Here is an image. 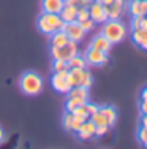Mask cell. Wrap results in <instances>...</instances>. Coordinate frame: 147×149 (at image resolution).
Returning <instances> with one entry per match:
<instances>
[{
	"label": "cell",
	"mask_w": 147,
	"mask_h": 149,
	"mask_svg": "<svg viewBox=\"0 0 147 149\" xmlns=\"http://www.w3.org/2000/svg\"><path fill=\"white\" fill-rule=\"evenodd\" d=\"M19 87L26 95L33 97V95L41 94V91H43V79H41L40 74L35 72H26L19 78Z\"/></svg>",
	"instance_id": "obj_1"
},
{
	"label": "cell",
	"mask_w": 147,
	"mask_h": 149,
	"mask_svg": "<svg viewBox=\"0 0 147 149\" xmlns=\"http://www.w3.org/2000/svg\"><path fill=\"white\" fill-rule=\"evenodd\" d=\"M101 33L112 45H115V43H120L127 37V27L119 19H108L106 22H103V32Z\"/></svg>",
	"instance_id": "obj_2"
},
{
	"label": "cell",
	"mask_w": 147,
	"mask_h": 149,
	"mask_svg": "<svg viewBox=\"0 0 147 149\" xmlns=\"http://www.w3.org/2000/svg\"><path fill=\"white\" fill-rule=\"evenodd\" d=\"M63 24L65 22L62 21V17L59 15H54V13L43 11L40 15V17H38V29L46 35H51L54 32L60 30L63 27Z\"/></svg>",
	"instance_id": "obj_3"
},
{
	"label": "cell",
	"mask_w": 147,
	"mask_h": 149,
	"mask_svg": "<svg viewBox=\"0 0 147 149\" xmlns=\"http://www.w3.org/2000/svg\"><path fill=\"white\" fill-rule=\"evenodd\" d=\"M68 81L71 84V87L75 86H82L89 89L93 83L92 73H89L87 68H70L68 70Z\"/></svg>",
	"instance_id": "obj_4"
},
{
	"label": "cell",
	"mask_w": 147,
	"mask_h": 149,
	"mask_svg": "<svg viewBox=\"0 0 147 149\" xmlns=\"http://www.w3.org/2000/svg\"><path fill=\"white\" fill-rule=\"evenodd\" d=\"M78 54V43L70 40L66 45L59 46V48H51V56L52 59H59V60H65L68 62L73 56Z\"/></svg>",
	"instance_id": "obj_5"
},
{
	"label": "cell",
	"mask_w": 147,
	"mask_h": 149,
	"mask_svg": "<svg viewBox=\"0 0 147 149\" xmlns=\"http://www.w3.org/2000/svg\"><path fill=\"white\" fill-rule=\"evenodd\" d=\"M87 65L90 67H103L109 62V57H108V52H103L100 49H95V48H89L84 56Z\"/></svg>",
	"instance_id": "obj_6"
},
{
	"label": "cell",
	"mask_w": 147,
	"mask_h": 149,
	"mask_svg": "<svg viewBox=\"0 0 147 149\" xmlns=\"http://www.w3.org/2000/svg\"><path fill=\"white\" fill-rule=\"evenodd\" d=\"M51 84L54 91H57L59 94H68V91L71 89V84L68 81V72L54 73L51 78Z\"/></svg>",
	"instance_id": "obj_7"
},
{
	"label": "cell",
	"mask_w": 147,
	"mask_h": 149,
	"mask_svg": "<svg viewBox=\"0 0 147 149\" xmlns=\"http://www.w3.org/2000/svg\"><path fill=\"white\" fill-rule=\"evenodd\" d=\"M89 16L95 24L97 22L103 24V22H106V21L109 19V17H108V13H106V6H104L101 2H97V0H93V2L89 5Z\"/></svg>",
	"instance_id": "obj_8"
},
{
	"label": "cell",
	"mask_w": 147,
	"mask_h": 149,
	"mask_svg": "<svg viewBox=\"0 0 147 149\" xmlns=\"http://www.w3.org/2000/svg\"><path fill=\"white\" fill-rule=\"evenodd\" d=\"M62 30L66 33V37H68L70 40L76 41V43H79V41L84 40V37H86V30L81 27V24H79L78 21H75V22H65L63 27H62Z\"/></svg>",
	"instance_id": "obj_9"
},
{
	"label": "cell",
	"mask_w": 147,
	"mask_h": 149,
	"mask_svg": "<svg viewBox=\"0 0 147 149\" xmlns=\"http://www.w3.org/2000/svg\"><path fill=\"white\" fill-rule=\"evenodd\" d=\"M95 129L97 125L92 122L90 119H87L86 122H82L81 129H79V132H76V135H78L79 140H92V138H95Z\"/></svg>",
	"instance_id": "obj_10"
},
{
	"label": "cell",
	"mask_w": 147,
	"mask_h": 149,
	"mask_svg": "<svg viewBox=\"0 0 147 149\" xmlns=\"http://www.w3.org/2000/svg\"><path fill=\"white\" fill-rule=\"evenodd\" d=\"M106 6V13L109 19H119L120 15L124 13V6H125V0H112V3Z\"/></svg>",
	"instance_id": "obj_11"
},
{
	"label": "cell",
	"mask_w": 147,
	"mask_h": 149,
	"mask_svg": "<svg viewBox=\"0 0 147 149\" xmlns=\"http://www.w3.org/2000/svg\"><path fill=\"white\" fill-rule=\"evenodd\" d=\"M90 48L100 49V51L108 52V54H109L111 48H112V43H111V41L108 40L103 33H100V35H95V37H93V40L90 41Z\"/></svg>",
	"instance_id": "obj_12"
},
{
	"label": "cell",
	"mask_w": 147,
	"mask_h": 149,
	"mask_svg": "<svg viewBox=\"0 0 147 149\" xmlns=\"http://www.w3.org/2000/svg\"><path fill=\"white\" fill-rule=\"evenodd\" d=\"M41 6H43V11L59 15L65 6V0H41Z\"/></svg>",
	"instance_id": "obj_13"
},
{
	"label": "cell",
	"mask_w": 147,
	"mask_h": 149,
	"mask_svg": "<svg viewBox=\"0 0 147 149\" xmlns=\"http://www.w3.org/2000/svg\"><path fill=\"white\" fill-rule=\"evenodd\" d=\"M131 16H146L147 15V0H131L128 2Z\"/></svg>",
	"instance_id": "obj_14"
},
{
	"label": "cell",
	"mask_w": 147,
	"mask_h": 149,
	"mask_svg": "<svg viewBox=\"0 0 147 149\" xmlns=\"http://www.w3.org/2000/svg\"><path fill=\"white\" fill-rule=\"evenodd\" d=\"M98 111L104 116V119H106V122H108V125H109V127H112L115 124V120H117V109H115L112 105L98 106Z\"/></svg>",
	"instance_id": "obj_15"
},
{
	"label": "cell",
	"mask_w": 147,
	"mask_h": 149,
	"mask_svg": "<svg viewBox=\"0 0 147 149\" xmlns=\"http://www.w3.org/2000/svg\"><path fill=\"white\" fill-rule=\"evenodd\" d=\"M76 15H78V8L76 6H71V5H66L62 8V11L59 13V16L62 17L63 22H75L76 21Z\"/></svg>",
	"instance_id": "obj_16"
},
{
	"label": "cell",
	"mask_w": 147,
	"mask_h": 149,
	"mask_svg": "<svg viewBox=\"0 0 147 149\" xmlns=\"http://www.w3.org/2000/svg\"><path fill=\"white\" fill-rule=\"evenodd\" d=\"M131 40H133V43H135V45H138L139 48H142V49H146V51H147V30H142V29L133 30Z\"/></svg>",
	"instance_id": "obj_17"
},
{
	"label": "cell",
	"mask_w": 147,
	"mask_h": 149,
	"mask_svg": "<svg viewBox=\"0 0 147 149\" xmlns=\"http://www.w3.org/2000/svg\"><path fill=\"white\" fill-rule=\"evenodd\" d=\"M70 41V38L66 37V33L63 30H57L54 33H51V48H59V46H63Z\"/></svg>",
	"instance_id": "obj_18"
},
{
	"label": "cell",
	"mask_w": 147,
	"mask_h": 149,
	"mask_svg": "<svg viewBox=\"0 0 147 149\" xmlns=\"http://www.w3.org/2000/svg\"><path fill=\"white\" fill-rule=\"evenodd\" d=\"M68 67L70 68H87V62L84 59V56L76 54L68 60Z\"/></svg>",
	"instance_id": "obj_19"
},
{
	"label": "cell",
	"mask_w": 147,
	"mask_h": 149,
	"mask_svg": "<svg viewBox=\"0 0 147 149\" xmlns=\"http://www.w3.org/2000/svg\"><path fill=\"white\" fill-rule=\"evenodd\" d=\"M52 70H54V73L68 72V70H70L68 62H65V60H59V59H54V63H52Z\"/></svg>",
	"instance_id": "obj_20"
},
{
	"label": "cell",
	"mask_w": 147,
	"mask_h": 149,
	"mask_svg": "<svg viewBox=\"0 0 147 149\" xmlns=\"http://www.w3.org/2000/svg\"><path fill=\"white\" fill-rule=\"evenodd\" d=\"M89 119L92 120V122L95 124V125H108V122H106V119H104V116L101 114L100 111H97L95 114H92Z\"/></svg>",
	"instance_id": "obj_21"
},
{
	"label": "cell",
	"mask_w": 147,
	"mask_h": 149,
	"mask_svg": "<svg viewBox=\"0 0 147 149\" xmlns=\"http://www.w3.org/2000/svg\"><path fill=\"white\" fill-rule=\"evenodd\" d=\"M89 6H79L78 8V15H76V21L81 22V21H86L89 19Z\"/></svg>",
	"instance_id": "obj_22"
},
{
	"label": "cell",
	"mask_w": 147,
	"mask_h": 149,
	"mask_svg": "<svg viewBox=\"0 0 147 149\" xmlns=\"http://www.w3.org/2000/svg\"><path fill=\"white\" fill-rule=\"evenodd\" d=\"M63 129L65 130H71V122H73V114L70 111H66L65 114H63Z\"/></svg>",
	"instance_id": "obj_23"
},
{
	"label": "cell",
	"mask_w": 147,
	"mask_h": 149,
	"mask_svg": "<svg viewBox=\"0 0 147 149\" xmlns=\"http://www.w3.org/2000/svg\"><path fill=\"white\" fill-rule=\"evenodd\" d=\"M79 24H81V27H82L84 30H86V33H87V32H90V30L95 29V22H93V21L90 19V17H89V19H86V21H81Z\"/></svg>",
	"instance_id": "obj_24"
},
{
	"label": "cell",
	"mask_w": 147,
	"mask_h": 149,
	"mask_svg": "<svg viewBox=\"0 0 147 149\" xmlns=\"http://www.w3.org/2000/svg\"><path fill=\"white\" fill-rule=\"evenodd\" d=\"M84 108H86V111H87V114H89V118L92 114H95V113L98 111V105H95V103H89V102H86L84 103Z\"/></svg>",
	"instance_id": "obj_25"
},
{
	"label": "cell",
	"mask_w": 147,
	"mask_h": 149,
	"mask_svg": "<svg viewBox=\"0 0 147 149\" xmlns=\"http://www.w3.org/2000/svg\"><path fill=\"white\" fill-rule=\"evenodd\" d=\"M108 132H109V125H97L95 136H104Z\"/></svg>",
	"instance_id": "obj_26"
},
{
	"label": "cell",
	"mask_w": 147,
	"mask_h": 149,
	"mask_svg": "<svg viewBox=\"0 0 147 149\" xmlns=\"http://www.w3.org/2000/svg\"><path fill=\"white\" fill-rule=\"evenodd\" d=\"M138 140L141 141L142 144H146V143H147V129L141 127V129L138 130Z\"/></svg>",
	"instance_id": "obj_27"
},
{
	"label": "cell",
	"mask_w": 147,
	"mask_h": 149,
	"mask_svg": "<svg viewBox=\"0 0 147 149\" xmlns=\"http://www.w3.org/2000/svg\"><path fill=\"white\" fill-rule=\"evenodd\" d=\"M142 17L144 16H133V22H131V29H141V22H142Z\"/></svg>",
	"instance_id": "obj_28"
},
{
	"label": "cell",
	"mask_w": 147,
	"mask_h": 149,
	"mask_svg": "<svg viewBox=\"0 0 147 149\" xmlns=\"http://www.w3.org/2000/svg\"><path fill=\"white\" fill-rule=\"evenodd\" d=\"M141 113L147 114V102H141Z\"/></svg>",
	"instance_id": "obj_29"
},
{
	"label": "cell",
	"mask_w": 147,
	"mask_h": 149,
	"mask_svg": "<svg viewBox=\"0 0 147 149\" xmlns=\"http://www.w3.org/2000/svg\"><path fill=\"white\" fill-rule=\"evenodd\" d=\"M141 127L147 129V114H142V119H141Z\"/></svg>",
	"instance_id": "obj_30"
},
{
	"label": "cell",
	"mask_w": 147,
	"mask_h": 149,
	"mask_svg": "<svg viewBox=\"0 0 147 149\" xmlns=\"http://www.w3.org/2000/svg\"><path fill=\"white\" fill-rule=\"evenodd\" d=\"M141 29L142 30H147V16L142 17V22H141Z\"/></svg>",
	"instance_id": "obj_31"
},
{
	"label": "cell",
	"mask_w": 147,
	"mask_h": 149,
	"mask_svg": "<svg viewBox=\"0 0 147 149\" xmlns=\"http://www.w3.org/2000/svg\"><path fill=\"white\" fill-rule=\"evenodd\" d=\"M141 102H147V87L142 91V94H141Z\"/></svg>",
	"instance_id": "obj_32"
},
{
	"label": "cell",
	"mask_w": 147,
	"mask_h": 149,
	"mask_svg": "<svg viewBox=\"0 0 147 149\" xmlns=\"http://www.w3.org/2000/svg\"><path fill=\"white\" fill-rule=\"evenodd\" d=\"M101 3L103 5H109V3H112V0H101Z\"/></svg>",
	"instance_id": "obj_33"
},
{
	"label": "cell",
	"mask_w": 147,
	"mask_h": 149,
	"mask_svg": "<svg viewBox=\"0 0 147 149\" xmlns=\"http://www.w3.org/2000/svg\"><path fill=\"white\" fill-rule=\"evenodd\" d=\"M2 140H3V130L0 129V141H2Z\"/></svg>",
	"instance_id": "obj_34"
},
{
	"label": "cell",
	"mask_w": 147,
	"mask_h": 149,
	"mask_svg": "<svg viewBox=\"0 0 147 149\" xmlns=\"http://www.w3.org/2000/svg\"><path fill=\"white\" fill-rule=\"evenodd\" d=\"M86 2H87V3H92V2H93V0H86Z\"/></svg>",
	"instance_id": "obj_35"
},
{
	"label": "cell",
	"mask_w": 147,
	"mask_h": 149,
	"mask_svg": "<svg viewBox=\"0 0 147 149\" xmlns=\"http://www.w3.org/2000/svg\"><path fill=\"white\" fill-rule=\"evenodd\" d=\"M97 2H101V0H97Z\"/></svg>",
	"instance_id": "obj_36"
},
{
	"label": "cell",
	"mask_w": 147,
	"mask_h": 149,
	"mask_svg": "<svg viewBox=\"0 0 147 149\" xmlns=\"http://www.w3.org/2000/svg\"><path fill=\"white\" fill-rule=\"evenodd\" d=\"M144 146H147V143H146V144H144Z\"/></svg>",
	"instance_id": "obj_37"
},
{
	"label": "cell",
	"mask_w": 147,
	"mask_h": 149,
	"mask_svg": "<svg viewBox=\"0 0 147 149\" xmlns=\"http://www.w3.org/2000/svg\"><path fill=\"white\" fill-rule=\"evenodd\" d=\"M146 16H147V15H146Z\"/></svg>",
	"instance_id": "obj_38"
}]
</instances>
